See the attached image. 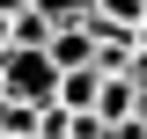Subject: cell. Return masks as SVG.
<instances>
[{
  "mask_svg": "<svg viewBox=\"0 0 147 139\" xmlns=\"http://www.w3.org/2000/svg\"><path fill=\"white\" fill-rule=\"evenodd\" d=\"M30 7H37V0H0V15H30Z\"/></svg>",
  "mask_w": 147,
  "mask_h": 139,
  "instance_id": "30bf717a",
  "label": "cell"
},
{
  "mask_svg": "<svg viewBox=\"0 0 147 139\" xmlns=\"http://www.w3.org/2000/svg\"><path fill=\"white\" fill-rule=\"evenodd\" d=\"M37 15L52 22V29H81V22L96 15V0H37Z\"/></svg>",
  "mask_w": 147,
  "mask_h": 139,
  "instance_id": "8992f818",
  "label": "cell"
},
{
  "mask_svg": "<svg viewBox=\"0 0 147 139\" xmlns=\"http://www.w3.org/2000/svg\"><path fill=\"white\" fill-rule=\"evenodd\" d=\"M96 88H103V73H96V66L59 73V110H96Z\"/></svg>",
  "mask_w": 147,
  "mask_h": 139,
  "instance_id": "277c9868",
  "label": "cell"
},
{
  "mask_svg": "<svg viewBox=\"0 0 147 139\" xmlns=\"http://www.w3.org/2000/svg\"><path fill=\"white\" fill-rule=\"evenodd\" d=\"M44 51H52L59 73H81V66H96V37H88V22H81V29H52Z\"/></svg>",
  "mask_w": 147,
  "mask_h": 139,
  "instance_id": "7a4b0ae2",
  "label": "cell"
},
{
  "mask_svg": "<svg viewBox=\"0 0 147 139\" xmlns=\"http://www.w3.org/2000/svg\"><path fill=\"white\" fill-rule=\"evenodd\" d=\"M96 15H103V22H125V29H140V22H147V0H96Z\"/></svg>",
  "mask_w": 147,
  "mask_h": 139,
  "instance_id": "52a82bcc",
  "label": "cell"
},
{
  "mask_svg": "<svg viewBox=\"0 0 147 139\" xmlns=\"http://www.w3.org/2000/svg\"><path fill=\"white\" fill-rule=\"evenodd\" d=\"M132 103H140V88H132V73H103V88H96V117L103 124H125Z\"/></svg>",
  "mask_w": 147,
  "mask_h": 139,
  "instance_id": "3957f363",
  "label": "cell"
},
{
  "mask_svg": "<svg viewBox=\"0 0 147 139\" xmlns=\"http://www.w3.org/2000/svg\"><path fill=\"white\" fill-rule=\"evenodd\" d=\"M125 73H132V88H147V44H132V66Z\"/></svg>",
  "mask_w": 147,
  "mask_h": 139,
  "instance_id": "9c48e42d",
  "label": "cell"
},
{
  "mask_svg": "<svg viewBox=\"0 0 147 139\" xmlns=\"http://www.w3.org/2000/svg\"><path fill=\"white\" fill-rule=\"evenodd\" d=\"M0 95H7V81H0Z\"/></svg>",
  "mask_w": 147,
  "mask_h": 139,
  "instance_id": "4fadbf2b",
  "label": "cell"
},
{
  "mask_svg": "<svg viewBox=\"0 0 147 139\" xmlns=\"http://www.w3.org/2000/svg\"><path fill=\"white\" fill-rule=\"evenodd\" d=\"M0 81H7V95H22V103H59V66L52 51H37V44H7L0 51Z\"/></svg>",
  "mask_w": 147,
  "mask_h": 139,
  "instance_id": "6da1fadb",
  "label": "cell"
},
{
  "mask_svg": "<svg viewBox=\"0 0 147 139\" xmlns=\"http://www.w3.org/2000/svg\"><path fill=\"white\" fill-rule=\"evenodd\" d=\"M37 117H44L37 103H22V95H0V139H37Z\"/></svg>",
  "mask_w": 147,
  "mask_h": 139,
  "instance_id": "5b68a950",
  "label": "cell"
},
{
  "mask_svg": "<svg viewBox=\"0 0 147 139\" xmlns=\"http://www.w3.org/2000/svg\"><path fill=\"white\" fill-rule=\"evenodd\" d=\"M15 44H37V51H44V44H52V22L37 15V7H30V15H15Z\"/></svg>",
  "mask_w": 147,
  "mask_h": 139,
  "instance_id": "ba28073f",
  "label": "cell"
},
{
  "mask_svg": "<svg viewBox=\"0 0 147 139\" xmlns=\"http://www.w3.org/2000/svg\"><path fill=\"white\" fill-rule=\"evenodd\" d=\"M7 44H15V15H0V51H7Z\"/></svg>",
  "mask_w": 147,
  "mask_h": 139,
  "instance_id": "8fae6325",
  "label": "cell"
},
{
  "mask_svg": "<svg viewBox=\"0 0 147 139\" xmlns=\"http://www.w3.org/2000/svg\"><path fill=\"white\" fill-rule=\"evenodd\" d=\"M132 37H140V44H147V22H140V29H132Z\"/></svg>",
  "mask_w": 147,
  "mask_h": 139,
  "instance_id": "7c38bea8",
  "label": "cell"
}]
</instances>
